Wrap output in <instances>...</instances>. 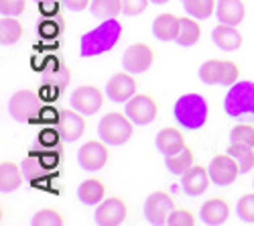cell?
<instances>
[{
    "label": "cell",
    "mask_w": 254,
    "mask_h": 226,
    "mask_svg": "<svg viewBox=\"0 0 254 226\" xmlns=\"http://www.w3.org/2000/svg\"><path fill=\"white\" fill-rule=\"evenodd\" d=\"M122 35V25L116 18H106L96 29L86 33L79 41V53L83 57H96L110 51Z\"/></svg>",
    "instance_id": "6da1fadb"
},
{
    "label": "cell",
    "mask_w": 254,
    "mask_h": 226,
    "mask_svg": "<svg viewBox=\"0 0 254 226\" xmlns=\"http://www.w3.org/2000/svg\"><path fill=\"white\" fill-rule=\"evenodd\" d=\"M173 116L183 129L197 131L207 120V102L201 94H195V92L185 94L175 102Z\"/></svg>",
    "instance_id": "7a4b0ae2"
},
{
    "label": "cell",
    "mask_w": 254,
    "mask_h": 226,
    "mask_svg": "<svg viewBox=\"0 0 254 226\" xmlns=\"http://www.w3.org/2000/svg\"><path fill=\"white\" fill-rule=\"evenodd\" d=\"M39 72H41V79H43V94H49L51 98L59 96L71 81V72L59 55H49L41 64Z\"/></svg>",
    "instance_id": "3957f363"
},
{
    "label": "cell",
    "mask_w": 254,
    "mask_h": 226,
    "mask_svg": "<svg viewBox=\"0 0 254 226\" xmlns=\"http://www.w3.org/2000/svg\"><path fill=\"white\" fill-rule=\"evenodd\" d=\"M100 139L108 143L112 147H120L124 143H128L132 133H134V122L130 120L128 114L122 112H108L98 125Z\"/></svg>",
    "instance_id": "277c9868"
},
{
    "label": "cell",
    "mask_w": 254,
    "mask_h": 226,
    "mask_svg": "<svg viewBox=\"0 0 254 226\" xmlns=\"http://www.w3.org/2000/svg\"><path fill=\"white\" fill-rule=\"evenodd\" d=\"M240 68L230 59H207L199 68V79L207 86H234Z\"/></svg>",
    "instance_id": "5b68a950"
},
{
    "label": "cell",
    "mask_w": 254,
    "mask_h": 226,
    "mask_svg": "<svg viewBox=\"0 0 254 226\" xmlns=\"http://www.w3.org/2000/svg\"><path fill=\"white\" fill-rule=\"evenodd\" d=\"M224 110L232 118L254 116V84L252 81H236L224 100Z\"/></svg>",
    "instance_id": "8992f818"
},
{
    "label": "cell",
    "mask_w": 254,
    "mask_h": 226,
    "mask_svg": "<svg viewBox=\"0 0 254 226\" xmlns=\"http://www.w3.org/2000/svg\"><path fill=\"white\" fill-rule=\"evenodd\" d=\"M43 98L33 90H18L8 100V114L18 122H31L39 116V110L43 108Z\"/></svg>",
    "instance_id": "52a82bcc"
},
{
    "label": "cell",
    "mask_w": 254,
    "mask_h": 226,
    "mask_svg": "<svg viewBox=\"0 0 254 226\" xmlns=\"http://www.w3.org/2000/svg\"><path fill=\"white\" fill-rule=\"evenodd\" d=\"M126 114L130 116V120L138 127L151 125L159 114V106L155 98H151L149 94H134L128 102H126Z\"/></svg>",
    "instance_id": "ba28073f"
},
{
    "label": "cell",
    "mask_w": 254,
    "mask_h": 226,
    "mask_svg": "<svg viewBox=\"0 0 254 226\" xmlns=\"http://www.w3.org/2000/svg\"><path fill=\"white\" fill-rule=\"evenodd\" d=\"M209 177H211V183L216 186H230L234 183L236 177L242 173L238 161L232 157L230 153H224V155H216L209 163Z\"/></svg>",
    "instance_id": "9c48e42d"
},
{
    "label": "cell",
    "mask_w": 254,
    "mask_h": 226,
    "mask_svg": "<svg viewBox=\"0 0 254 226\" xmlns=\"http://www.w3.org/2000/svg\"><path fill=\"white\" fill-rule=\"evenodd\" d=\"M175 210V204H173V198L169 196L167 192H153L149 198L144 200V216L151 224H167L169 216Z\"/></svg>",
    "instance_id": "30bf717a"
},
{
    "label": "cell",
    "mask_w": 254,
    "mask_h": 226,
    "mask_svg": "<svg viewBox=\"0 0 254 226\" xmlns=\"http://www.w3.org/2000/svg\"><path fill=\"white\" fill-rule=\"evenodd\" d=\"M108 143L104 141H88L79 151H77V161L81 169L86 171H98L102 167H106V163L110 159V151H108Z\"/></svg>",
    "instance_id": "8fae6325"
},
{
    "label": "cell",
    "mask_w": 254,
    "mask_h": 226,
    "mask_svg": "<svg viewBox=\"0 0 254 226\" xmlns=\"http://www.w3.org/2000/svg\"><path fill=\"white\" fill-rule=\"evenodd\" d=\"M155 64V51L151 49V45L146 43H134L126 49L124 57H122V66L126 72L130 74H144L146 70H151Z\"/></svg>",
    "instance_id": "7c38bea8"
},
{
    "label": "cell",
    "mask_w": 254,
    "mask_h": 226,
    "mask_svg": "<svg viewBox=\"0 0 254 226\" xmlns=\"http://www.w3.org/2000/svg\"><path fill=\"white\" fill-rule=\"evenodd\" d=\"M138 86H136V79L132 77L130 72H120V74H114L106 86V96H108L114 104H126L136 92Z\"/></svg>",
    "instance_id": "4fadbf2b"
},
{
    "label": "cell",
    "mask_w": 254,
    "mask_h": 226,
    "mask_svg": "<svg viewBox=\"0 0 254 226\" xmlns=\"http://www.w3.org/2000/svg\"><path fill=\"white\" fill-rule=\"evenodd\" d=\"M71 106L83 114H96L104 106V92L94 84L79 86L71 94Z\"/></svg>",
    "instance_id": "5bb4252c"
},
{
    "label": "cell",
    "mask_w": 254,
    "mask_h": 226,
    "mask_svg": "<svg viewBox=\"0 0 254 226\" xmlns=\"http://www.w3.org/2000/svg\"><path fill=\"white\" fill-rule=\"evenodd\" d=\"M126 214H128L126 202L118 196H112L100 202V206L96 210V222L100 226H118L126 220Z\"/></svg>",
    "instance_id": "9a60e30c"
},
{
    "label": "cell",
    "mask_w": 254,
    "mask_h": 226,
    "mask_svg": "<svg viewBox=\"0 0 254 226\" xmlns=\"http://www.w3.org/2000/svg\"><path fill=\"white\" fill-rule=\"evenodd\" d=\"M57 129L61 133L63 141H77L81 139V135L86 133V118H83V112L75 110V108H63Z\"/></svg>",
    "instance_id": "2e32d148"
},
{
    "label": "cell",
    "mask_w": 254,
    "mask_h": 226,
    "mask_svg": "<svg viewBox=\"0 0 254 226\" xmlns=\"http://www.w3.org/2000/svg\"><path fill=\"white\" fill-rule=\"evenodd\" d=\"M181 186H183V192L187 196H201L207 186H209V169L203 167V165H191L183 175H181Z\"/></svg>",
    "instance_id": "e0dca14e"
},
{
    "label": "cell",
    "mask_w": 254,
    "mask_h": 226,
    "mask_svg": "<svg viewBox=\"0 0 254 226\" xmlns=\"http://www.w3.org/2000/svg\"><path fill=\"white\" fill-rule=\"evenodd\" d=\"M155 145L167 157V155H173V153L181 151L183 147H187V143H185V137H183V133L179 129L165 127V129L159 131V135L155 139Z\"/></svg>",
    "instance_id": "ac0fdd59"
},
{
    "label": "cell",
    "mask_w": 254,
    "mask_h": 226,
    "mask_svg": "<svg viewBox=\"0 0 254 226\" xmlns=\"http://www.w3.org/2000/svg\"><path fill=\"white\" fill-rule=\"evenodd\" d=\"M181 31V18L173 12H163L153 23V35L159 41H175Z\"/></svg>",
    "instance_id": "d6986e66"
},
{
    "label": "cell",
    "mask_w": 254,
    "mask_h": 226,
    "mask_svg": "<svg viewBox=\"0 0 254 226\" xmlns=\"http://www.w3.org/2000/svg\"><path fill=\"white\" fill-rule=\"evenodd\" d=\"M211 41L224 51H236L242 45V33L236 29V25L220 23L211 31Z\"/></svg>",
    "instance_id": "ffe728a7"
},
{
    "label": "cell",
    "mask_w": 254,
    "mask_h": 226,
    "mask_svg": "<svg viewBox=\"0 0 254 226\" xmlns=\"http://www.w3.org/2000/svg\"><path fill=\"white\" fill-rule=\"evenodd\" d=\"M201 220L209 226H218V224H224L230 216V206L224 198H211L207 202H203L201 206Z\"/></svg>",
    "instance_id": "44dd1931"
},
{
    "label": "cell",
    "mask_w": 254,
    "mask_h": 226,
    "mask_svg": "<svg viewBox=\"0 0 254 226\" xmlns=\"http://www.w3.org/2000/svg\"><path fill=\"white\" fill-rule=\"evenodd\" d=\"M216 14L220 23L226 25H240L246 16V6L242 0H220L216 6Z\"/></svg>",
    "instance_id": "7402d4cb"
},
{
    "label": "cell",
    "mask_w": 254,
    "mask_h": 226,
    "mask_svg": "<svg viewBox=\"0 0 254 226\" xmlns=\"http://www.w3.org/2000/svg\"><path fill=\"white\" fill-rule=\"evenodd\" d=\"M77 198L81 204L86 206H94V204H100L104 198H106V183L96 179V177H90V179H83L77 188Z\"/></svg>",
    "instance_id": "603a6c76"
},
{
    "label": "cell",
    "mask_w": 254,
    "mask_h": 226,
    "mask_svg": "<svg viewBox=\"0 0 254 226\" xmlns=\"http://www.w3.org/2000/svg\"><path fill=\"white\" fill-rule=\"evenodd\" d=\"M23 167L14 161H2L0 163V190L2 192H14L23 186Z\"/></svg>",
    "instance_id": "cb8c5ba5"
},
{
    "label": "cell",
    "mask_w": 254,
    "mask_h": 226,
    "mask_svg": "<svg viewBox=\"0 0 254 226\" xmlns=\"http://www.w3.org/2000/svg\"><path fill=\"white\" fill-rule=\"evenodd\" d=\"M165 165L167 169L171 171L173 175H183L191 165H195V157H193V151L189 147H183L181 151L173 153V155H167L165 157Z\"/></svg>",
    "instance_id": "d4e9b609"
},
{
    "label": "cell",
    "mask_w": 254,
    "mask_h": 226,
    "mask_svg": "<svg viewBox=\"0 0 254 226\" xmlns=\"http://www.w3.org/2000/svg\"><path fill=\"white\" fill-rule=\"evenodd\" d=\"M23 35H25V27L16 16H2V20H0V43L14 45Z\"/></svg>",
    "instance_id": "484cf974"
},
{
    "label": "cell",
    "mask_w": 254,
    "mask_h": 226,
    "mask_svg": "<svg viewBox=\"0 0 254 226\" xmlns=\"http://www.w3.org/2000/svg\"><path fill=\"white\" fill-rule=\"evenodd\" d=\"M199 39H201V27L197 23V18H193V16L181 18V31H179V37L175 39L177 43L181 47H191Z\"/></svg>",
    "instance_id": "4316f807"
},
{
    "label": "cell",
    "mask_w": 254,
    "mask_h": 226,
    "mask_svg": "<svg viewBox=\"0 0 254 226\" xmlns=\"http://www.w3.org/2000/svg\"><path fill=\"white\" fill-rule=\"evenodd\" d=\"M20 167H23V173L29 181H41V179H47L49 175V167L43 163V159H41V155H35L31 153L23 163H20Z\"/></svg>",
    "instance_id": "83f0119b"
},
{
    "label": "cell",
    "mask_w": 254,
    "mask_h": 226,
    "mask_svg": "<svg viewBox=\"0 0 254 226\" xmlns=\"http://www.w3.org/2000/svg\"><path fill=\"white\" fill-rule=\"evenodd\" d=\"M226 153H230L232 157L238 161L242 173H246V171H250L254 167V147L240 145V143H230V147H228Z\"/></svg>",
    "instance_id": "f1b7e54d"
},
{
    "label": "cell",
    "mask_w": 254,
    "mask_h": 226,
    "mask_svg": "<svg viewBox=\"0 0 254 226\" xmlns=\"http://www.w3.org/2000/svg\"><path fill=\"white\" fill-rule=\"evenodd\" d=\"M183 6H185L189 16L203 20V18H209L211 14H214L218 2L216 0H183Z\"/></svg>",
    "instance_id": "f546056e"
},
{
    "label": "cell",
    "mask_w": 254,
    "mask_h": 226,
    "mask_svg": "<svg viewBox=\"0 0 254 226\" xmlns=\"http://www.w3.org/2000/svg\"><path fill=\"white\" fill-rule=\"evenodd\" d=\"M90 10L96 18H116L122 12V0H92Z\"/></svg>",
    "instance_id": "4dcf8cb0"
},
{
    "label": "cell",
    "mask_w": 254,
    "mask_h": 226,
    "mask_svg": "<svg viewBox=\"0 0 254 226\" xmlns=\"http://www.w3.org/2000/svg\"><path fill=\"white\" fill-rule=\"evenodd\" d=\"M33 226H63L65 224V220H63L61 212L53 210V208H43V210H39L33 220H31Z\"/></svg>",
    "instance_id": "1f68e13d"
},
{
    "label": "cell",
    "mask_w": 254,
    "mask_h": 226,
    "mask_svg": "<svg viewBox=\"0 0 254 226\" xmlns=\"http://www.w3.org/2000/svg\"><path fill=\"white\" fill-rule=\"evenodd\" d=\"M230 143H240V145L254 147V127L252 125H236L230 131Z\"/></svg>",
    "instance_id": "d6a6232c"
},
{
    "label": "cell",
    "mask_w": 254,
    "mask_h": 226,
    "mask_svg": "<svg viewBox=\"0 0 254 226\" xmlns=\"http://www.w3.org/2000/svg\"><path fill=\"white\" fill-rule=\"evenodd\" d=\"M236 212H238V216H240L244 222L254 224V192L244 194V196L238 200V204H236Z\"/></svg>",
    "instance_id": "836d02e7"
},
{
    "label": "cell",
    "mask_w": 254,
    "mask_h": 226,
    "mask_svg": "<svg viewBox=\"0 0 254 226\" xmlns=\"http://www.w3.org/2000/svg\"><path fill=\"white\" fill-rule=\"evenodd\" d=\"M167 224H169V226H195V216L189 212V210L177 208V210L171 212V216H169Z\"/></svg>",
    "instance_id": "e575fe53"
},
{
    "label": "cell",
    "mask_w": 254,
    "mask_h": 226,
    "mask_svg": "<svg viewBox=\"0 0 254 226\" xmlns=\"http://www.w3.org/2000/svg\"><path fill=\"white\" fill-rule=\"evenodd\" d=\"M27 8V0H0V12L2 16H18Z\"/></svg>",
    "instance_id": "d590c367"
},
{
    "label": "cell",
    "mask_w": 254,
    "mask_h": 226,
    "mask_svg": "<svg viewBox=\"0 0 254 226\" xmlns=\"http://www.w3.org/2000/svg\"><path fill=\"white\" fill-rule=\"evenodd\" d=\"M59 139H61L59 129H43L39 133V145L47 147V149H53V147H57Z\"/></svg>",
    "instance_id": "8d00e7d4"
},
{
    "label": "cell",
    "mask_w": 254,
    "mask_h": 226,
    "mask_svg": "<svg viewBox=\"0 0 254 226\" xmlns=\"http://www.w3.org/2000/svg\"><path fill=\"white\" fill-rule=\"evenodd\" d=\"M149 6V0H122V12L128 16L142 14Z\"/></svg>",
    "instance_id": "74e56055"
},
{
    "label": "cell",
    "mask_w": 254,
    "mask_h": 226,
    "mask_svg": "<svg viewBox=\"0 0 254 226\" xmlns=\"http://www.w3.org/2000/svg\"><path fill=\"white\" fill-rule=\"evenodd\" d=\"M59 116H61V110H57L55 106H43L39 110V120L43 122V125H57L59 122Z\"/></svg>",
    "instance_id": "f35d334b"
},
{
    "label": "cell",
    "mask_w": 254,
    "mask_h": 226,
    "mask_svg": "<svg viewBox=\"0 0 254 226\" xmlns=\"http://www.w3.org/2000/svg\"><path fill=\"white\" fill-rule=\"evenodd\" d=\"M39 31L43 37H57L61 33V27L55 23V20H45V23L39 25Z\"/></svg>",
    "instance_id": "ab89813d"
},
{
    "label": "cell",
    "mask_w": 254,
    "mask_h": 226,
    "mask_svg": "<svg viewBox=\"0 0 254 226\" xmlns=\"http://www.w3.org/2000/svg\"><path fill=\"white\" fill-rule=\"evenodd\" d=\"M63 4L73 12H79V10H86L92 4V0H63Z\"/></svg>",
    "instance_id": "60d3db41"
},
{
    "label": "cell",
    "mask_w": 254,
    "mask_h": 226,
    "mask_svg": "<svg viewBox=\"0 0 254 226\" xmlns=\"http://www.w3.org/2000/svg\"><path fill=\"white\" fill-rule=\"evenodd\" d=\"M151 2H155V4H167L169 0H151Z\"/></svg>",
    "instance_id": "b9f144b4"
}]
</instances>
